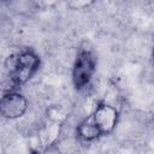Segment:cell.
<instances>
[{"label": "cell", "instance_id": "obj_1", "mask_svg": "<svg viewBox=\"0 0 154 154\" xmlns=\"http://www.w3.org/2000/svg\"><path fill=\"white\" fill-rule=\"evenodd\" d=\"M118 111L116 107L100 103L91 116L84 119L77 128V135L83 141H94L101 136L109 135L118 122Z\"/></svg>", "mask_w": 154, "mask_h": 154}, {"label": "cell", "instance_id": "obj_4", "mask_svg": "<svg viewBox=\"0 0 154 154\" xmlns=\"http://www.w3.org/2000/svg\"><path fill=\"white\" fill-rule=\"evenodd\" d=\"M28 109V100L24 95L10 90L5 93L0 101L1 114L7 119H17L22 117Z\"/></svg>", "mask_w": 154, "mask_h": 154}, {"label": "cell", "instance_id": "obj_3", "mask_svg": "<svg viewBox=\"0 0 154 154\" xmlns=\"http://www.w3.org/2000/svg\"><path fill=\"white\" fill-rule=\"evenodd\" d=\"M95 66L96 60L94 54L88 49H81L72 69V81L77 89H82L90 82L95 72Z\"/></svg>", "mask_w": 154, "mask_h": 154}, {"label": "cell", "instance_id": "obj_5", "mask_svg": "<svg viewBox=\"0 0 154 154\" xmlns=\"http://www.w3.org/2000/svg\"><path fill=\"white\" fill-rule=\"evenodd\" d=\"M153 63H154V47H153Z\"/></svg>", "mask_w": 154, "mask_h": 154}, {"label": "cell", "instance_id": "obj_2", "mask_svg": "<svg viewBox=\"0 0 154 154\" xmlns=\"http://www.w3.org/2000/svg\"><path fill=\"white\" fill-rule=\"evenodd\" d=\"M8 79L13 88L25 84L38 70L40 58L29 49L22 51L8 59Z\"/></svg>", "mask_w": 154, "mask_h": 154}]
</instances>
